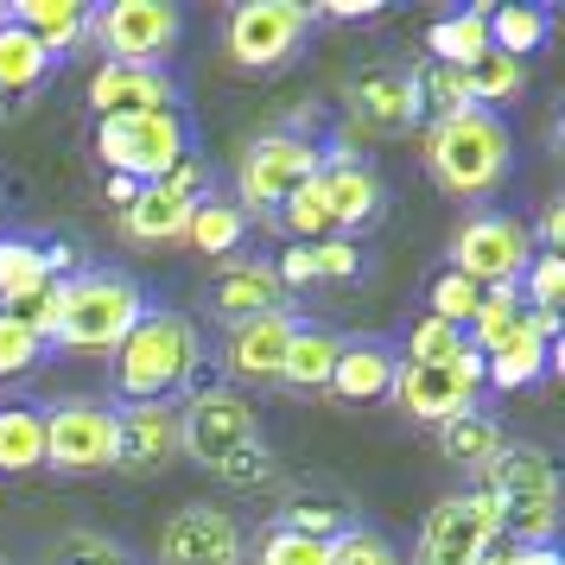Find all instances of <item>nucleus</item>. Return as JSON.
Returning a JSON list of instances; mask_svg holds the SVG:
<instances>
[{"mask_svg": "<svg viewBox=\"0 0 565 565\" xmlns=\"http://www.w3.org/2000/svg\"><path fill=\"white\" fill-rule=\"evenodd\" d=\"M514 166V134L495 108H451V115H433L426 128V172L445 198L458 204H483L502 191Z\"/></svg>", "mask_w": 565, "mask_h": 565, "instance_id": "1", "label": "nucleus"}, {"mask_svg": "<svg viewBox=\"0 0 565 565\" xmlns=\"http://www.w3.org/2000/svg\"><path fill=\"white\" fill-rule=\"evenodd\" d=\"M204 362V331L191 311L172 306H147L140 324H134L121 343H115V401L128 407H153V401H172Z\"/></svg>", "mask_w": 565, "mask_h": 565, "instance_id": "2", "label": "nucleus"}, {"mask_svg": "<svg viewBox=\"0 0 565 565\" xmlns=\"http://www.w3.org/2000/svg\"><path fill=\"white\" fill-rule=\"evenodd\" d=\"M179 433H184V458L204 463L210 477H223L235 489H255L267 483V433H260V407L242 401L235 387H204L191 394V407L179 413Z\"/></svg>", "mask_w": 565, "mask_h": 565, "instance_id": "3", "label": "nucleus"}, {"mask_svg": "<svg viewBox=\"0 0 565 565\" xmlns=\"http://www.w3.org/2000/svg\"><path fill=\"white\" fill-rule=\"evenodd\" d=\"M147 286L121 267H83L57 286V318H52V350H115L140 324Z\"/></svg>", "mask_w": 565, "mask_h": 565, "instance_id": "4", "label": "nucleus"}, {"mask_svg": "<svg viewBox=\"0 0 565 565\" xmlns=\"http://www.w3.org/2000/svg\"><path fill=\"white\" fill-rule=\"evenodd\" d=\"M198 153V128L184 108H153V115H108L96 121V159L108 179L159 184L172 166Z\"/></svg>", "mask_w": 565, "mask_h": 565, "instance_id": "5", "label": "nucleus"}, {"mask_svg": "<svg viewBox=\"0 0 565 565\" xmlns=\"http://www.w3.org/2000/svg\"><path fill=\"white\" fill-rule=\"evenodd\" d=\"M483 489L502 509V540L514 546H553V521H559V477L540 445H502V458L489 463Z\"/></svg>", "mask_w": 565, "mask_h": 565, "instance_id": "6", "label": "nucleus"}, {"mask_svg": "<svg viewBox=\"0 0 565 565\" xmlns=\"http://www.w3.org/2000/svg\"><path fill=\"white\" fill-rule=\"evenodd\" d=\"M318 166H324V147L306 140V134L292 128H274L248 140L242 147V166H235V204L248 210V223H274V210L292 198V191H306L318 179Z\"/></svg>", "mask_w": 565, "mask_h": 565, "instance_id": "7", "label": "nucleus"}, {"mask_svg": "<svg viewBox=\"0 0 565 565\" xmlns=\"http://www.w3.org/2000/svg\"><path fill=\"white\" fill-rule=\"evenodd\" d=\"M311 26L318 13L306 0H235L223 20V52L235 71H280L306 52Z\"/></svg>", "mask_w": 565, "mask_h": 565, "instance_id": "8", "label": "nucleus"}, {"mask_svg": "<svg viewBox=\"0 0 565 565\" xmlns=\"http://www.w3.org/2000/svg\"><path fill=\"white\" fill-rule=\"evenodd\" d=\"M89 39L103 64H147V71H166L172 52L184 39V13L172 0H108L89 13Z\"/></svg>", "mask_w": 565, "mask_h": 565, "instance_id": "9", "label": "nucleus"}, {"mask_svg": "<svg viewBox=\"0 0 565 565\" xmlns=\"http://www.w3.org/2000/svg\"><path fill=\"white\" fill-rule=\"evenodd\" d=\"M445 255H451V274L477 280L483 292L489 286H521L527 260H534V230L509 210H470L451 230Z\"/></svg>", "mask_w": 565, "mask_h": 565, "instance_id": "10", "label": "nucleus"}, {"mask_svg": "<svg viewBox=\"0 0 565 565\" xmlns=\"http://www.w3.org/2000/svg\"><path fill=\"white\" fill-rule=\"evenodd\" d=\"M502 540V509L483 483L463 489V495H438L426 527H419V546H413V565H483V553Z\"/></svg>", "mask_w": 565, "mask_h": 565, "instance_id": "11", "label": "nucleus"}, {"mask_svg": "<svg viewBox=\"0 0 565 565\" xmlns=\"http://www.w3.org/2000/svg\"><path fill=\"white\" fill-rule=\"evenodd\" d=\"M45 470L64 477H89V470H115V407L108 401H57L45 413Z\"/></svg>", "mask_w": 565, "mask_h": 565, "instance_id": "12", "label": "nucleus"}, {"mask_svg": "<svg viewBox=\"0 0 565 565\" xmlns=\"http://www.w3.org/2000/svg\"><path fill=\"white\" fill-rule=\"evenodd\" d=\"M477 387H483V356L463 350V356L445 362V369L401 362L387 401H401V407H407L413 419H426V426H451V419H463V413H477Z\"/></svg>", "mask_w": 565, "mask_h": 565, "instance_id": "13", "label": "nucleus"}, {"mask_svg": "<svg viewBox=\"0 0 565 565\" xmlns=\"http://www.w3.org/2000/svg\"><path fill=\"white\" fill-rule=\"evenodd\" d=\"M318 191H324V210H331V235H362L387 216V184L382 172L356 159L350 147H324V166H318Z\"/></svg>", "mask_w": 565, "mask_h": 565, "instance_id": "14", "label": "nucleus"}, {"mask_svg": "<svg viewBox=\"0 0 565 565\" xmlns=\"http://www.w3.org/2000/svg\"><path fill=\"white\" fill-rule=\"evenodd\" d=\"M426 96H419V71L407 64H369L362 77H350V121L369 134H407L419 128Z\"/></svg>", "mask_w": 565, "mask_h": 565, "instance_id": "15", "label": "nucleus"}, {"mask_svg": "<svg viewBox=\"0 0 565 565\" xmlns=\"http://www.w3.org/2000/svg\"><path fill=\"white\" fill-rule=\"evenodd\" d=\"M159 565H242V527L230 509L184 502L159 527Z\"/></svg>", "mask_w": 565, "mask_h": 565, "instance_id": "16", "label": "nucleus"}, {"mask_svg": "<svg viewBox=\"0 0 565 565\" xmlns=\"http://www.w3.org/2000/svg\"><path fill=\"white\" fill-rule=\"evenodd\" d=\"M184 458V433H179V407L153 401V407H115V470L128 477H153L166 463Z\"/></svg>", "mask_w": 565, "mask_h": 565, "instance_id": "17", "label": "nucleus"}, {"mask_svg": "<svg viewBox=\"0 0 565 565\" xmlns=\"http://www.w3.org/2000/svg\"><path fill=\"white\" fill-rule=\"evenodd\" d=\"M71 267H77V255L64 242H45V235H26V230H0V311H20L45 286L71 280Z\"/></svg>", "mask_w": 565, "mask_h": 565, "instance_id": "18", "label": "nucleus"}, {"mask_svg": "<svg viewBox=\"0 0 565 565\" xmlns=\"http://www.w3.org/2000/svg\"><path fill=\"white\" fill-rule=\"evenodd\" d=\"M184 89L172 71H147V64H96L89 77V108L96 121L108 115H153V108H179Z\"/></svg>", "mask_w": 565, "mask_h": 565, "instance_id": "19", "label": "nucleus"}, {"mask_svg": "<svg viewBox=\"0 0 565 565\" xmlns=\"http://www.w3.org/2000/svg\"><path fill=\"white\" fill-rule=\"evenodd\" d=\"M210 311L235 331V324H248V318H260V311H292V299H286L274 260L230 255L223 267H216V280H210Z\"/></svg>", "mask_w": 565, "mask_h": 565, "instance_id": "20", "label": "nucleus"}, {"mask_svg": "<svg viewBox=\"0 0 565 565\" xmlns=\"http://www.w3.org/2000/svg\"><path fill=\"white\" fill-rule=\"evenodd\" d=\"M553 343H559V311H534V324L514 337L509 350L483 356V382L495 394H527L553 375Z\"/></svg>", "mask_w": 565, "mask_h": 565, "instance_id": "21", "label": "nucleus"}, {"mask_svg": "<svg viewBox=\"0 0 565 565\" xmlns=\"http://www.w3.org/2000/svg\"><path fill=\"white\" fill-rule=\"evenodd\" d=\"M299 331L292 311H260L248 324H235L230 343H223V369L235 382H280V362H286V343Z\"/></svg>", "mask_w": 565, "mask_h": 565, "instance_id": "22", "label": "nucleus"}, {"mask_svg": "<svg viewBox=\"0 0 565 565\" xmlns=\"http://www.w3.org/2000/svg\"><path fill=\"white\" fill-rule=\"evenodd\" d=\"M394 369H401V350L387 337H343L331 369V394L350 401V407H369V401H387L394 394Z\"/></svg>", "mask_w": 565, "mask_h": 565, "instance_id": "23", "label": "nucleus"}, {"mask_svg": "<svg viewBox=\"0 0 565 565\" xmlns=\"http://www.w3.org/2000/svg\"><path fill=\"white\" fill-rule=\"evenodd\" d=\"M7 20H13L20 32H32L57 64L89 39V7H83V0H13V7H7Z\"/></svg>", "mask_w": 565, "mask_h": 565, "instance_id": "24", "label": "nucleus"}, {"mask_svg": "<svg viewBox=\"0 0 565 565\" xmlns=\"http://www.w3.org/2000/svg\"><path fill=\"white\" fill-rule=\"evenodd\" d=\"M483 26H489V52L527 64V52H540L553 39V13L534 7V0H502V7H483Z\"/></svg>", "mask_w": 565, "mask_h": 565, "instance_id": "25", "label": "nucleus"}, {"mask_svg": "<svg viewBox=\"0 0 565 565\" xmlns=\"http://www.w3.org/2000/svg\"><path fill=\"white\" fill-rule=\"evenodd\" d=\"M337 350H343V337L337 331H324V324H299L292 343H286L280 382L299 387V394H324V387H331V369H337Z\"/></svg>", "mask_w": 565, "mask_h": 565, "instance_id": "26", "label": "nucleus"}, {"mask_svg": "<svg viewBox=\"0 0 565 565\" xmlns=\"http://www.w3.org/2000/svg\"><path fill=\"white\" fill-rule=\"evenodd\" d=\"M191 210L179 191H166V184H140V198L121 210V230L128 242H184V223H191Z\"/></svg>", "mask_w": 565, "mask_h": 565, "instance_id": "27", "label": "nucleus"}, {"mask_svg": "<svg viewBox=\"0 0 565 565\" xmlns=\"http://www.w3.org/2000/svg\"><path fill=\"white\" fill-rule=\"evenodd\" d=\"M527 324H534V311L521 306V292H514V286H489L477 318H470V331H463V343H470L477 356H495V350H509Z\"/></svg>", "mask_w": 565, "mask_h": 565, "instance_id": "28", "label": "nucleus"}, {"mask_svg": "<svg viewBox=\"0 0 565 565\" xmlns=\"http://www.w3.org/2000/svg\"><path fill=\"white\" fill-rule=\"evenodd\" d=\"M248 210L235 204V198H204V204L191 210V223H184V242L198 248V255H216V260H230L242 242H248Z\"/></svg>", "mask_w": 565, "mask_h": 565, "instance_id": "29", "label": "nucleus"}, {"mask_svg": "<svg viewBox=\"0 0 565 565\" xmlns=\"http://www.w3.org/2000/svg\"><path fill=\"white\" fill-rule=\"evenodd\" d=\"M502 445H509V433L489 413H463L451 426H438V451L451 463H463V470H477V477H489V463L502 458Z\"/></svg>", "mask_w": 565, "mask_h": 565, "instance_id": "30", "label": "nucleus"}, {"mask_svg": "<svg viewBox=\"0 0 565 565\" xmlns=\"http://www.w3.org/2000/svg\"><path fill=\"white\" fill-rule=\"evenodd\" d=\"M52 71H57V57L32 32H20L13 20L0 26V96H32V89H45Z\"/></svg>", "mask_w": 565, "mask_h": 565, "instance_id": "31", "label": "nucleus"}, {"mask_svg": "<svg viewBox=\"0 0 565 565\" xmlns=\"http://www.w3.org/2000/svg\"><path fill=\"white\" fill-rule=\"evenodd\" d=\"M45 463V413L0 407V477H26Z\"/></svg>", "mask_w": 565, "mask_h": 565, "instance_id": "32", "label": "nucleus"}, {"mask_svg": "<svg viewBox=\"0 0 565 565\" xmlns=\"http://www.w3.org/2000/svg\"><path fill=\"white\" fill-rule=\"evenodd\" d=\"M426 52H433V64H451V71L477 64V57L489 52L483 7H463V13H445V20H433V32H426Z\"/></svg>", "mask_w": 565, "mask_h": 565, "instance_id": "33", "label": "nucleus"}, {"mask_svg": "<svg viewBox=\"0 0 565 565\" xmlns=\"http://www.w3.org/2000/svg\"><path fill=\"white\" fill-rule=\"evenodd\" d=\"M521 89H527V64H514L502 52H483L477 64H463V96H470V108H495L502 115V103H514Z\"/></svg>", "mask_w": 565, "mask_h": 565, "instance_id": "34", "label": "nucleus"}, {"mask_svg": "<svg viewBox=\"0 0 565 565\" xmlns=\"http://www.w3.org/2000/svg\"><path fill=\"white\" fill-rule=\"evenodd\" d=\"M45 356H52V343L32 331L20 311H0V382H26Z\"/></svg>", "mask_w": 565, "mask_h": 565, "instance_id": "35", "label": "nucleus"}, {"mask_svg": "<svg viewBox=\"0 0 565 565\" xmlns=\"http://www.w3.org/2000/svg\"><path fill=\"white\" fill-rule=\"evenodd\" d=\"M477 306H483V286H477V280H463V274H451V267H438L433 286H426V318H445V324L470 331Z\"/></svg>", "mask_w": 565, "mask_h": 565, "instance_id": "36", "label": "nucleus"}, {"mask_svg": "<svg viewBox=\"0 0 565 565\" xmlns=\"http://www.w3.org/2000/svg\"><path fill=\"white\" fill-rule=\"evenodd\" d=\"M274 230H286L292 242H331V210H324L318 179H311L306 191H292V198L274 210Z\"/></svg>", "mask_w": 565, "mask_h": 565, "instance_id": "37", "label": "nucleus"}, {"mask_svg": "<svg viewBox=\"0 0 565 565\" xmlns=\"http://www.w3.org/2000/svg\"><path fill=\"white\" fill-rule=\"evenodd\" d=\"M470 343H463L458 324H445V318H419L401 343V362H426V369H445V362H458Z\"/></svg>", "mask_w": 565, "mask_h": 565, "instance_id": "38", "label": "nucleus"}, {"mask_svg": "<svg viewBox=\"0 0 565 565\" xmlns=\"http://www.w3.org/2000/svg\"><path fill=\"white\" fill-rule=\"evenodd\" d=\"M331 565H401V553H394V540H387L382 527L350 521V527L331 540Z\"/></svg>", "mask_w": 565, "mask_h": 565, "instance_id": "39", "label": "nucleus"}, {"mask_svg": "<svg viewBox=\"0 0 565 565\" xmlns=\"http://www.w3.org/2000/svg\"><path fill=\"white\" fill-rule=\"evenodd\" d=\"M255 565H331V540H311V534H292V527H274V534H260Z\"/></svg>", "mask_w": 565, "mask_h": 565, "instance_id": "40", "label": "nucleus"}, {"mask_svg": "<svg viewBox=\"0 0 565 565\" xmlns=\"http://www.w3.org/2000/svg\"><path fill=\"white\" fill-rule=\"evenodd\" d=\"M514 292H521V306H527V311H559V292H565V255H534Z\"/></svg>", "mask_w": 565, "mask_h": 565, "instance_id": "41", "label": "nucleus"}, {"mask_svg": "<svg viewBox=\"0 0 565 565\" xmlns=\"http://www.w3.org/2000/svg\"><path fill=\"white\" fill-rule=\"evenodd\" d=\"M311 267H318V286H324V280H356V274H362V248H356V242H343V235L311 242Z\"/></svg>", "mask_w": 565, "mask_h": 565, "instance_id": "42", "label": "nucleus"}, {"mask_svg": "<svg viewBox=\"0 0 565 565\" xmlns=\"http://www.w3.org/2000/svg\"><path fill=\"white\" fill-rule=\"evenodd\" d=\"M57 565H134V559L103 534H64L57 540Z\"/></svg>", "mask_w": 565, "mask_h": 565, "instance_id": "43", "label": "nucleus"}, {"mask_svg": "<svg viewBox=\"0 0 565 565\" xmlns=\"http://www.w3.org/2000/svg\"><path fill=\"white\" fill-rule=\"evenodd\" d=\"M318 20H375L382 0H331V7H311Z\"/></svg>", "mask_w": 565, "mask_h": 565, "instance_id": "44", "label": "nucleus"}, {"mask_svg": "<svg viewBox=\"0 0 565 565\" xmlns=\"http://www.w3.org/2000/svg\"><path fill=\"white\" fill-rule=\"evenodd\" d=\"M108 198H115V204L128 210L134 198H140V184H128V179H108Z\"/></svg>", "mask_w": 565, "mask_h": 565, "instance_id": "45", "label": "nucleus"}, {"mask_svg": "<svg viewBox=\"0 0 565 565\" xmlns=\"http://www.w3.org/2000/svg\"><path fill=\"white\" fill-rule=\"evenodd\" d=\"M0 26H7V0H0Z\"/></svg>", "mask_w": 565, "mask_h": 565, "instance_id": "46", "label": "nucleus"}]
</instances>
